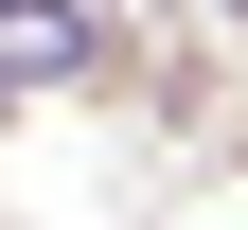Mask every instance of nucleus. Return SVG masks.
<instances>
[{"label": "nucleus", "instance_id": "nucleus-1", "mask_svg": "<svg viewBox=\"0 0 248 230\" xmlns=\"http://www.w3.org/2000/svg\"><path fill=\"white\" fill-rule=\"evenodd\" d=\"M89 53L107 36H89L71 0H0V71H89Z\"/></svg>", "mask_w": 248, "mask_h": 230}]
</instances>
